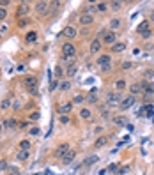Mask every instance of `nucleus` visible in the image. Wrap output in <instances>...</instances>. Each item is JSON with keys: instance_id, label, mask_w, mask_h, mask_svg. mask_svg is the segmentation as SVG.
Here are the masks:
<instances>
[{"instance_id": "obj_8", "label": "nucleus", "mask_w": 154, "mask_h": 175, "mask_svg": "<svg viewBox=\"0 0 154 175\" xmlns=\"http://www.w3.org/2000/svg\"><path fill=\"white\" fill-rule=\"evenodd\" d=\"M96 64H98L99 67H104V66H110V64H113V57L110 55V53H99V57H98V60H96Z\"/></svg>"}, {"instance_id": "obj_6", "label": "nucleus", "mask_w": 154, "mask_h": 175, "mask_svg": "<svg viewBox=\"0 0 154 175\" xmlns=\"http://www.w3.org/2000/svg\"><path fill=\"white\" fill-rule=\"evenodd\" d=\"M34 11L39 14V16H46L50 12V2H36Z\"/></svg>"}, {"instance_id": "obj_16", "label": "nucleus", "mask_w": 154, "mask_h": 175, "mask_svg": "<svg viewBox=\"0 0 154 175\" xmlns=\"http://www.w3.org/2000/svg\"><path fill=\"white\" fill-rule=\"evenodd\" d=\"M78 23L83 25V27H89V25H92V23H94V16H91V14H80Z\"/></svg>"}, {"instance_id": "obj_7", "label": "nucleus", "mask_w": 154, "mask_h": 175, "mask_svg": "<svg viewBox=\"0 0 154 175\" xmlns=\"http://www.w3.org/2000/svg\"><path fill=\"white\" fill-rule=\"evenodd\" d=\"M103 44H106V46H113L115 42H117V32H112V30H106V34L103 35L101 39Z\"/></svg>"}, {"instance_id": "obj_57", "label": "nucleus", "mask_w": 154, "mask_h": 175, "mask_svg": "<svg viewBox=\"0 0 154 175\" xmlns=\"http://www.w3.org/2000/svg\"><path fill=\"white\" fill-rule=\"evenodd\" d=\"M104 173H106V170H101V172H99L98 175H104Z\"/></svg>"}, {"instance_id": "obj_3", "label": "nucleus", "mask_w": 154, "mask_h": 175, "mask_svg": "<svg viewBox=\"0 0 154 175\" xmlns=\"http://www.w3.org/2000/svg\"><path fill=\"white\" fill-rule=\"evenodd\" d=\"M59 37H66L67 41H73L74 37H78V30H76V27H73V25H67L64 30L59 34Z\"/></svg>"}, {"instance_id": "obj_38", "label": "nucleus", "mask_w": 154, "mask_h": 175, "mask_svg": "<svg viewBox=\"0 0 154 175\" xmlns=\"http://www.w3.org/2000/svg\"><path fill=\"white\" fill-rule=\"evenodd\" d=\"M30 21H32L30 18H20V20H18V27H20V29H25Z\"/></svg>"}, {"instance_id": "obj_22", "label": "nucleus", "mask_w": 154, "mask_h": 175, "mask_svg": "<svg viewBox=\"0 0 154 175\" xmlns=\"http://www.w3.org/2000/svg\"><path fill=\"white\" fill-rule=\"evenodd\" d=\"M112 122L115 124V126H119V127H124V126H128V122H126V117H124V115H117V117H112Z\"/></svg>"}, {"instance_id": "obj_9", "label": "nucleus", "mask_w": 154, "mask_h": 175, "mask_svg": "<svg viewBox=\"0 0 154 175\" xmlns=\"http://www.w3.org/2000/svg\"><path fill=\"white\" fill-rule=\"evenodd\" d=\"M74 157H76V149H69L66 154L60 157V161H62V165H71L73 161H74Z\"/></svg>"}, {"instance_id": "obj_54", "label": "nucleus", "mask_w": 154, "mask_h": 175, "mask_svg": "<svg viewBox=\"0 0 154 175\" xmlns=\"http://www.w3.org/2000/svg\"><path fill=\"white\" fill-rule=\"evenodd\" d=\"M94 133L98 134V136H101V133H103V127H101V126H98V127L94 129Z\"/></svg>"}, {"instance_id": "obj_2", "label": "nucleus", "mask_w": 154, "mask_h": 175, "mask_svg": "<svg viewBox=\"0 0 154 175\" xmlns=\"http://www.w3.org/2000/svg\"><path fill=\"white\" fill-rule=\"evenodd\" d=\"M23 85L27 87V90L30 96H37L39 94V85H37V78L34 76V74H29V76H25V80H23Z\"/></svg>"}, {"instance_id": "obj_30", "label": "nucleus", "mask_w": 154, "mask_h": 175, "mask_svg": "<svg viewBox=\"0 0 154 175\" xmlns=\"http://www.w3.org/2000/svg\"><path fill=\"white\" fill-rule=\"evenodd\" d=\"M16 157H18V161H29V157H30V150H18V154H16Z\"/></svg>"}, {"instance_id": "obj_36", "label": "nucleus", "mask_w": 154, "mask_h": 175, "mask_svg": "<svg viewBox=\"0 0 154 175\" xmlns=\"http://www.w3.org/2000/svg\"><path fill=\"white\" fill-rule=\"evenodd\" d=\"M64 76H66V74H64V69H62L60 66H57V67H55V80H60Z\"/></svg>"}, {"instance_id": "obj_33", "label": "nucleus", "mask_w": 154, "mask_h": 175, "mask_svg": "<svg viewBox=\"0 0 154 175\" xmlns=\"http://www.w3.org/2000/svg\"><path fill=\"white\" fill-rule=\"evenodd\" d=\"M18 147H20L21 150H30L32 143H30V140H21V142H20V145H18Z\"/></svg>"}, {"instance_id": "obj_39", "label": "nucleus", "mask_w": 154, "mask_h": 175, "mask_svg": "<svg viewBox=\"0 0 154 175\" xmlns=\"http://www.w3.org/2000/svg\"><path fill=\"white\" fill-rule=\"evenodd\" d=\"M11 103H12V101H11L9 97H5V99H2L0 108H2V110H7V108H11Z\"/></svg>"}, {"instance_id": "obj_17", "label": "nucleus", "mask_w": 154, "mask_h": 175, "mask_svg": "<svg viewBox=\"0 0 154 175\" xmlns=\"http://www.w3.org/2000/svg\"><path fill=\"white\" fill-rule=\"evenodd\" d=\"M126 48H128V44H126L124 41H117L115 44H113V46H110L112 53H122L124 50H126Z\"/></svg>"}, {"instance_id": "obj_43", "label": "nucleus", "mask_w": 154, "mask_h": 175, "mask_svg": "<svg viewBox=\"0 0 154 175\" xmlns=\"http://www.w3.org/2000/svg\"><path fill=\"white\" fill-rule=\"evenodd\" d=\"M7 32H9V25H7V23L4 21V23L0 25V35H5Z\"/></svg>"}, {"instance_id": "obj_34", "label": "nucleus", "mask_w": 154, "mask_h": 175, "mask_svg": "<svg viewBox=\"0 0 154 175\" xmlns=\"http://www.w3.org/2000/svg\"><path fill=\"white\" fill-rule=\"evenodd\" d=\"M39 119H41V113H39L37 110H36V112H32V113L29 115V122H37Z\"/></svg>"}, {"instance_id": "obj_27", "label": "nucleus", "mask_w": 154, "mask_h": 175, "mask_svg": "<svg viewBox=\"0 0 154 175\" xmlns=\"http://www.w3.org/2000/svg\"><path fill=\"white\" fill-rule=\"evenodd\" d=\"M110 9V4H108V2H98V4H96V12H106V11Z\"/></svg>"}, {"instance_id": "obj_31", "label": "nucleus", "mask_w": 154, "mask_h": 175, "mask_svg": "<svg viewBox=\"0 0 154 175\" xmlns=\"http://www.w3.org/2000/svg\"><path fill=\"white\" fill-rule=\"evenodd\" d=\"M110 4V9L112 11H121L124 5V2H121V0H113V2H108Z\"/></svg>"}, {"instance_id": "obj_12", "label": "nucleus", "mask_w": 154, "mask_h": 175, "mask_svg": "<svg viewBox=\"0 0 154 175\" xmlns=\"http://www.w3.org/2000/svg\"><path fill=\"white\" fill-rule=\"evenodd\" d=\"M101 48H103L101 39H92L91 46H89V53H91V55H98V53L101 52Z\"/></svg>"}, {"instance_id": "obj_13", "label": "nucleus", "mask_w": 154, "mask_h": 175, "mask_svg": "<svg viewBox=\"0 0 154 175\" xmlns=\"http://www.w3.org/2000/svg\"><path fill=\"white\" fill-rule=\"evenodd\" d=\"M85 103H89V104H99V99H98V89H91V92L85 96Z\"/></svg>"}, {"instance_id": "obj_11", "label": "nucleus", "mask_w": 154, "mask_h": 175, "mask_svg": "<svg viewBox=\"0 0 154 175\" xmlns=\"http://www.w3.org/2000/svg\"><path fill=\"white\" fill-rule=\"evenodd\" d=\"M133 104H135V97L133 96H128V97H124L122 101L119 103V110H121V112H126V110H129Z\"/></svg>"}, {"instance_id": "obj_26", "label": "nucleus", "mask_w": 154, "mask_h": 175, "mask_svg": "<svg viewBox=\"0 0 154 175\" xmlns=\"http://www.w3.org/2000/svg\"><path fill=\"white\" fill-rule=\"evenodd\" d=\"M98 161H99V156L92 154V156H89V157H85V159H83V165H85V166H92L94 163H98Z\"/></svg>"}, {"instance_id": "obj_15", "label": "nucleus", "mask_w": 154, "mask_h": 175, "mask_svg": "<svg viewBox=\"0 0 154 175\" xmlns=\"http://www.w3.org/2000/svg\"><path fill=\"white\" fill-rule=\"evenodd\" d=\"M76 71H78V64H76V62H71V64H67L64 74H66V78H74Z\"/></svg>"}, {"instance_id": "obj_20", "label": "nucleus", "mask_w": 154, "mask_h": 175, "mask_svg": "<svg viewBox=\"0 0 154 175\" xmlns=\"http://www.w3.org/2000/svg\"><path fill=\"white\" fill-rule=\"evenodd\" d=\"M121 27H122V20H121V18H112V20H110V29H108V30L117 32Z\"/></svg>"}, {"instance_id": "obj_49", "label": "nucleus", "mask_w": 154, "mask_h": 175, "mask_svg": "<svg viewBox=\"0 0 154 175\" xmlns=\"http://www.w3.org/2000/svg\"><path fill=\"white\" fill-rule=\"evenodd\" d=\"M7 18V9H4V7H0V21H4Z\"/></svg>"}, {"instance_id": "obj_10", "label": "nucleus", "mask_w": 154, "mask_h": 175, "mask_svg": "<svg viewBox=\"0 0 154 175\" xmlns=\"http://www.w3.org/2000/svg\"><path fill=\"white\" fill-rule=\"evenodd\" d=\"M73 101H66V103H62L59 108H57V113L59 115H69L73 112Z\"/></svg>"}, {"instance_id": "obj_23", "label": "nucleus", "mask_w": 154, "mask_h": 175, "mask_svg": "<svg viewBox=\"0 0 154 175\" xmlns=\"http://www.w3.org/2000/svg\"><path fill=\"white\" fill-rule=\"evenodd\" d=\"M98 110H99V115H101L103 119H112V117H110V108H108L106 104H99Z\"/></svg>"}, {"instance_id": "obj_50", "label": "nucleus", "mask_w": 154, "mask_h": 175, "mask_svg": "<svg viewBox=\"0 0 154 175\" xmlns=\"http://www.w3.org/2000/svg\"><path fill=\"white\" fill-rule=\"evenodd\" d=\"M11 108H12V110H20V108H21L20 101H18V99H14V101L11 103Z\"/></svg>"}, {"instance_id": "obj_55", "label": "nucleus", "mask_w": 154, "mask_h": 175, "mask_svg": "<svg viewBox=\"0 0 154 175\" xmlns=\"http://www.w3.org/2000/svg\"><path fill=\"white\" fill-rule=\"evenodd\" d=\"M112 67H113V64H110V66H104V67H101V71H103V72H108Z\"/></svg>"}, {"instance_id": "obj_59", "label": "nucleus", "mask_w": 154, "mask_h": 175, "mask_svg": "<svg viewBox=\"0 0 154 175\" xmlns=\"http://www.w3.org/2000/svg\"><path fill=\"white\" fill-rule=\"evenodd\" d=\"M0 37H2V35H0Z\"/></svg>"}, {"instance_id": "obj_46", "label": "nucleus", "mask_w": 154, "mask_h": 175, "mask_svg": "<svg viewBox=\"0 0 154 175\" xmlns=\"http://www.w3.org/2000/svg\"><path fill=\"white\" fill-rule=\"evenodd\" d=\"M121 67H122L124 71H128V69H131V67H133V62H129V60H124Z\"/></svg>"}, {"instance_id": "obj_35", "label": "nucleus", "mask_w": 154, "mask_h": 175, "mask_svg": "<svg viewBox=\"0 0 154 175\" xmlns=\"http://www.w3.org/2000/svg\"><path fill=\"white\" fill-rule=\"evenodd\" d=\"M59 89H60L62 92H67V90L71 89V82H69V80H66V82H62L60 85H59Z\"/></svg>"}, {"instance_id": "obj_45", "label": "nucleus", "mask_w": 154, "mask_h": 175, "mask_svg": "<svg viewBox=\"0 0 154 175\" xmlns=\"http://www.w3.org/2000/svg\"><path fill=\"white\" fill-rule=\"evenodd\" d=\"M59 122H60L62 126H66V124H69V122H71V119H69V115H60Z\"/></svg>"}, {"instance_id": "obj_47", "label": "nucleus", "mask_w": 154, "mask_h": 175, "mask_svg": "<svg viewBox=\"0 0 154 175\" xmlns=\"http://www.w3.org/2000/svg\"><path fill=\"white\" fill-rule=\"evenodd\" d=\"M140 35H142L144 41H149V39L152 37V30H147V32H144V34H140Z\"/></svg>"}, {"instance_id": "obj_51", "label": "nucleus", "mask_w": 154, "mask_h": 175, "mask_svg": "<svg viewBox=\"0 0 154 175\" xmlns=\"http://www.w3.org/2000/svg\"><path fill=\"white\" fill-rule=\"evenodd\" d=\"M117 168H119V163H112L108 166V172H117Z\"/></svg>"}, {"instance_id": "obj_18", "label": "nucleus", "mask_w": 154, "mask_h": 175, "mask_svg": "<svg viewBox=\"0 0 154 175\" xmlns=\"http://www.w3.org/2000/svg\"><path fill=\"white\" fill-rule=\"evenodd\" d=\"M5 129H16L18 127V119H12V117H9V119H5L4 120V124H2Z\"/></svg>"}, {"instance_id": "obj_14", "label": "nucleus", "mask_w": 154, "mask_h": 175, "mask_svg": "<svg viewBox=\"0 0 154 175\" xmlns=\"http://www.w3.org/2000/svg\"><path fill=\"white\" fill-rule=\"evenodd\" d=\"M69 149H71V145L67 143V142H64V143L57 145V147H55V157H62V156L66 154Z\"/></svg>"}, {"instance_id": "obj_53", "label": "nucleus", "mask_w": 154, "mask_h": 175, "mask_svg": "<svg viewBox=\"0 0 154 175\" xmlns=\"http://www.w3.org/2000/svg\"><path fill=\"white\" fill-rule=\"evenodd\" d=\"M9 4H11L9 0H0V7H4V9H5V7H7Z\"/></svg>"}, {"instance_id": "obj_19", "label": "nucleus", "mask_w": 154, "mask_h": 175, "mask_svg": "<svg viewBox=\"0 0 154 175\" xmlns=\"http://www.w3.org/2000/svg\"><path fill=\"white\" fill-rule=\"evenodd\" d=\"M138 94H142V87H140V83L135 82L129 85V96H133V97H136Z\"/></svg>"}, {"instance_id": "obj_41", "label": "nucleus", "mask_w": 154, "mask_h": 175, "mask_svg": "<svg viewBox=\"0 0 154 175\" xmlns=\"http://www.w3.org/2000/svg\"><path fill=\"white\" fill-rule=\"evenodd\" d=\"M20 168H16V166H9L7 168V175H20Z\"/></svg>"}, {"instance_id": "obj_32", "label": "nucleus", "mask_w": 154, "mask_h": 175, "mask_svg": "<svg viewBox=\"0 0 154 175\" xmlns=\"http://www.w3.org/2000/svg\"><path fill=\"white\" fill-rule=\"evenodd\" d=\"M147 30H151V29H149V21H142V23L136 27V32H138V34H144V32H147Z\"/></svg>"}, {"instance_id": "obj_5", "label": "nucleus", "mask_w": 154, "mask_h": 175, "mask_svg": "<svg viewBox=\"0 0 154 175\" xmlns=\"http://www.w3.org/2000/svg\"><path fill=\"white\" fill-rule=\"evenodd\" d=\"M30 11H32V7L27 2H21L20 5H18V9H16V18H18V20H20V18H29Z\"/></svg>"}, {"instance_id": "obj_21", "label": "nucleus", "mask_w": 154, "mask_h": 175, "mask_svg": "<svg viewBox=\"0 0 154 175\" xmlns=\"http://www.w3.org/2000/svg\"><path fill=\"white\" fill-rule=\"evenodd\" d=\"M108 142H110V138H108V136H103V134H101V136H98V140L94 142V149H101V147H104Z\"/></svg>"}, {"instance_id": "obj_25", "label": "nucleus", "mask_w": 154, "mask_h": 175, "mask_svg": "<svg viewBox=\"0 0 154 175\" xmlns=\"http://www.w3.org/2000/svg\"><path fill=\"white\" fill-rule=\"evenodd\" d=\"M23 39H25V42H36V41H37V32H36V30H29L27 34H25Z\"/></svg>"}, {"instance_id": "obj_56", "label": "nucleus", "mask_w": 154, "mask_h": 175, "mask_svg": "<svg viewBox=\"0 0 154 175\" xmlns=\"http://www.w3.org/2000/svg\"><path fill=\"white\" fill-rule=\"evenodd\" d=\"M147 21H152V23H154V9L149 12V20H147Z\"/></svg>"}, {"instance_id": "obj_37", "label": "nucleus", "mask_w": 154, "mask_h": 175, "mask_svg": "<svg viewBox=\"0 0 154 175\" xmlns=\"http://www.w3.org/2000/svg\"><path fill=\"white\" fill-rule=\"evenodd\" d=\"M29 134H30V136H39V134H41V129H39L37 126H32V127H29Z\"/></svg>"}, {"instance_id": "obj_28", "label": "nucleus", "mask_w": 154, "mask_h": 175, "mask_svg": "<svg viewBox=\"0 0 154 175\" xmlns=\"http://www.w3.org/2000/svg\"><path fill=\"white\" fill-rule=\"evenodd\" d=\"M115 89H117V92H122V90H126V89H128V83H126V80H124V78H119V80L115 82Z\"/></svg>"}, {"instance_id": "obj_44", "label": "nucleus", "mask_w": 154, "mask_h": 175, "mask_svg": "<svg viewBox=\"0 0 154 175\" xmlns=\"http://www.w3.org/2000/svg\"><path fill=\"white\" fill-rule=\"evenodd\" d=\"M144 80H147V82L152 80V82H154V71H145L144 72Z\"/></svg>"}, {"instance_id": "obj_42", "label": "nucleus", "mask_w": 154, "mask_h": 175, "mask_svg": "<svg viewBox=\"0 0 154 175\" xmlns=\"http://www.w3.org/2000/svg\"><path fill=\"white\" fill-rule=\"evenodd\" d=\"M82 103H85V96H74V99H73V104H82Z\"/></svg>"}, {"instance_id": "obj_52", "label": "nucleus", "mask_w": 154, "mask_h": 175, "mask_svg": "<svg viewBox=\"0 0 154 175\" xmlns=\"http://www.w3.org/2000/svg\"><path fill=\"white\" fill-rule=\"evenodd\" d=\"M129 172V166H122L121 170H119V175H124V173H128Z\"/></svg>"}, {"instance_id": "obj_58", "label": "nucleus", "mask_w": 154, "mask_h": 175, "mask_svg": "<svg viewBox=\"0 0 154 175\" xmlns=\"http://www.w3.org/2000/svg\"><path fill=\"white\" fill-rule=\"evenodd\" d=\"M2 131H4V126H2V124H0V133H2Z\"/></svg>"}, {"instance_id": "obj_1", "label": "nucleus", "mask_w": 154, "mask_h": 175, "mask_svg": "<svg viewBox=\"0 0 154 175\" xmlns=\"http://www.w3.org/2000/svg\"><path fill=\"white\" fill-rule=\"evenodd\" d=\"M62 55H60V60L62 62H71V59L76 55V46L73 44L71 41H66L62 44Z\"/></svg>"}, {"instance_id": "obj_4", "label": "nucleus", "mask_w": 154, "mask_h": 175, "mask_svg": "<svg viewBox=\"0 0 154 175\" xmlns=\"http://www.w3.org/2000/svg\"><path fill=\"white\" fill-rule=\"evenodd\" d=\"M122 99H121V92H110V94H106V106L108 108H113V106H117V104L121 103Z\"/></svg>"}, {"instance_id": "obj_24", "label": "nucleus", "mask_w": 154, "mask_h": 175, "mask_svg": "<svg viewBox=\"0 0 154 175\" xmlns=\"http://www.w3.org/2000/svg\"><path fill=\"white\" fill-rule=\"evenodd\" d=\"M92 12H96V4H83L82 14H91L92 16Z\"/></svg>"}, {"instance_id": "obj_40", "label": "nucleus", "mask_w": 154, "mask_h": 175, "mask_svg": "<svg viewBox=\"0 0 154 175\" xmlns=\"http://www.w3.org/2000/svg\"><path fill=\"white\" fill-rule=\"evenodd\" d=\"M7 168H9V163H7V159H0V172H7Z\"/></svg>"}, {"instance_id": "obj_29", "label": "nucleus", "mask_w": 154, "mask_h": 175, "mask_svg": "<svg viewBox=\"0 0 154 175\" xmlns=\"http://www.w3.org/2000/svg\"><path fill=\"white\" fill-rule=\"evenodd\" d=\"M80 117H82L83 120H91V119H92V112H91L87 106H83L82 110H80Z\"/></svg>"}, {"instance_id": "obj_48", "label": "nucleus", "mask_w": 154, "mask_h": 175, "mask_svg": "<svg viewBox=\"0 0 154 175\" xmlns=\"http://www.w3.org/2000/svg\"><path fill=\"white\" fill-rule=\"evenodd\" d=\"M60 83H59V80H51V83H50V92H53L57 87H59Z\"/></svg>"}]
</instances>
